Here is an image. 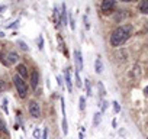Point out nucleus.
Returning a JSON list of instances; mask_svg holds the SVG:
<instances>
[{
	"instance_id": "f03ea898",
	"label": "nucleus",
	"mask_w": 148,
	"mask_h": 139,
	"mask_svg": "<svg viewBox=\"0 0 148 139\" xmlns=\"http://www.w3.org/2000/svg\"><path fill=\"white\" fill-rule=\"evenodd\" d=\"M13 84L16 87V91H18L19 97L21 99H26V96H28V86L23 81V78H21L19 76H15L13 77Z\"/></svg>"
},
{
	"instance_id": "6e6552de",
	"label": "nucleus",
	"mask_w": 148,
	"mask_h": 139,
	"mask_svg": "<svg viewBox=\"0 0 148 139\" xmlns=\"http://www.w3.org/2000/svg\"><path fill=\"white\" fill-rule=\"evenodd\" d=\"M16 70H18V76H19L21 78H26V77H28V70H26V67H25L23 64H19V65L16 67Z\"/></svg>"
},
{
	"instance_id": "20e7f679",
	"label": "nucleus",
	"mask_w": 148,
	"mask_h": 139,
	"mask_svg": "<svg viewBox=\"0 0 148 139\" xmlns=\"http://www.w3.org/2000/svg\"><path fill=\"white\" fill-rule=\"evenodd\" d=\"M115 6H116V2H115V0H103L100 9H102V12L109 13V12H112V10L115 9Z\"/></svg>"
},
{
	"instance_id": "c756f323",
	"label": "nucleus",
	"mask_w": 148,
	"mask_h": 139,
	"mask_svg": "<svg viewBox=\"0 0 148 139\" xmlns=\"http://www.w3.org/2000/svg\"><path fill=\"white\" fill-rule=\"evenodd\" d=\"M57 80H58V86H62V80H61V77H60V76L57 77Z\"/></svg>"
},
{
	"instance_id": "0eeeda50",
	"label": "nucleus",
	"mask_w": 148,
	"mask_h": 139,
	"mask_svg": "<svg viewBox=\"0 0 148 139\" xmlns=\"http://www.w3.org/2000/svg\"><path fill=\"white\" fill-rule=\"evenodd\" d=\"M38 81H39L38 71H36V70H32V73H31V87H32L34 90L38 87Z\"/></svg>"
},
{
	"instance_id": "4468645a",
	"label": "nucleus",
	"mask_w": 148,
	"mask_h": 139,
	"mask_svg": "<svg viewBox=\"0 0 148 139\" xmlns=\"http://www.w3.org/2000/svg\"><path fill=\"white\" fill-rule=\"evenodd\" d=\"M62 133H68V126H67V117H62Z\"/></svg>"
},
{
	"instance_id": "c85d7f7f",
	"label": "nucleus",
	"mask_w": 148,
	"mask_h": 139,
	"mask_svg": "<svg viewBox=\"0 0 148 139\" xmlns=\"http://www.w3.org/2000/svg\"><path fill=\"white\" fill-rule=\"evenodd\" d=\"M42 139H48V129L44 130V135H42Z\"/></svg>"
},
{
	"instance_id": "2eb2a0df",
	"label": "nucleus",
	"mask_w": 148,
	"mask_h": 139,
	"mask_svg": "<svg viewBox=\"0 0 148 139\" xmlns=\"http://www.w3.org/2000/svg\"><path fill=\"white\" fill-rule=\"evenodd\" d=\"M100 116H102L100 113H95V117H93V125L95 126H97L100 123Z\"/></svg>"
},
{
	"instance_id": "423d86ee",
	"label": "nucleus",
	"mask_w": 148,
	"mask_h": 139,
	"mask_svg": "<svg viewBox=\"0 0 148 139\" xmlns=\"http://www.w3.org/2000/svg\"><path fill=\"white\" fill-rule=\"evenodd\" d=\"M74 59H76V71H82L83 70V57H82V52L79 51V49H76L74 51Z\"/></svg>"
},
{
	"instance_id": "cd10ccee",
	"label": "nucleus",
	"mask_w": 148,
	"mask_h": 139,
	"mask_svg": "<svg viewBox=\"0 0 148 139\" xmlns=\"http://www.w3.org/2000/svg\"><path fill=\"white\" fill-rule=\"evenodd\" d=\"M84 28H86V29H89V28H90L89 20H87V16H84Z\"/></svg>"
},
{
	"instance_id": "f257e3e1",
	"label": "nucleus",
	"mask_w": 148,
	"mask_h": 139,
	"mask_svg": "<svg viewBox=\"0 0 148 139\" xmlns=\"http://www.w3.org/2000/svg\"><path fill=\"white\" fill-rule=\"evenodd\" d=\"M132 35V25H122L119 28H116L112 35H110V45L118 48L121 45H123Z\"/></svg>"
},
{
	"instance_id": "4be33fe9",
	"label": "nucleus",
	"mask_w": 148,
	"mask_h": 139,
	"mask_svg": "<svg viewBox=\"0 0 148 139\" xmlns=\"http://www.w3.org/2000/svg\"><path fill=\"white\" fill-rule=\"evenodd\" d=\"M2 109L5 110V113H8V100H6V99H5L3 103H2Z\"/></svg>"
},
{
	"instance_id": "9d476101",
	"label": "nucleus",
	"mask_w": 148,
	"mask_h": 139,
	"mask_svg": "<svg viewBox=\"0 0 148 139\" xmlns=\"http://www.w3.org/2000/svg\"><path fill=\"white\" fill-rule=\"evenodd\" d=\"M138 9H139L141 13L148 15V0H141L139 5H138Z\"/></svg>"
},
{
	"instance_id": "9b49d317",
	"label": "nucleus",
	"mask_w": 148,
	"mask_h": 139,
	"mask_svg": "<svg viewBox=\"0 0 148 139\" xmlns=\"http://www.w3.org/2000/svg\"><path fill=\"white\" fill-rule=\"evenodd\" d=\"M95 70H96V73H97V74H100V73L103 71V62H102L100 57H97L96 61H95Z\"/></svg>"
},
{
	"instance_id": "5701e85b",
	"label": "nucleus",
	"mask_w": 148,
	"mask_h": 139,
	"mask_svg": "<svg viewBox=\"0 0 148 139\" xmlns=\"http://www.w3.org/2000/svg\"><path fill=\"white\" fill-rule=\"evenodd\" d=\"M6 132V123L3 122V120H0V132Z\"/></svg>"
},
{
	"instance_id": "f8f14e48",
	"label": "nucleus",
	"mask_w": 148,
	"mask_h": 139,
	"mask_svg": "<svg viewBox=\"0 0 148 139\" xmlns=\"http://www.w3.org/2000/svg\"><path fill=\"white\" fill-rule=\"evenodd\" d=\"M54 22H55V26H60L61 23V13L58 12L57 7H54Z\"/></svg>"
},
{
	"instance_id": "39448f33",
	"label": "nucleus",
	"mask_w": 148,
	"mask_h": 139,
	"mask_svg": "<svg viewBox=\"0 0 148 139\" xmlns=\"http://www.w3.org/2000/svg\"><path fill=\"white\" fill-rule=\"evenodd\" d=\"M29 114L32 117H36V119L41 116V107H39V104L36 102H31L29 103Z\"/></svg>"
},
{
	"instance_id": "f3484780",
	"label": "nucleus",
	"mask_w": 148,
	"mask_h": 139,
	"mask_svg": "<svg viewBox=\"0 0 148 139\" xmlns=\"http://www.w3.org/2000/svg\"><path fill=\"white\" fill-rule=\"evenodd\" d=\"M86 91H87V96H92V86L89 80H86Z\"/></svg>"
},
{
	"instance_id": "393cba45",
	"label": "nucleus",
	"mask_w": 148,
	"mask_h": 139,
	"mask_svg": "<svg viewBox=\"0 0 148 139\" xmlns=\"http://www.w3.org/2000/svg\"><path fill=\"white\" fill-rule=\"evenodd\" d=\"M5 89H6V83H5L3 80H0V93H2Z\"/></svg>"
},
{
	"instance_id": "7ed1b4c3",
	"label": "nucleus",
	"mask_w": 148,
	"mask_h": 139,
	"mask_svg": "<svg viewBox=\"0 0 148 139\" xmlns=\"http://www.w3.org/2000/svg\"><path fill=\"white\" fill-rule=\"evenodd\" d=\"M18 59H19V55H18L16 52H5V54L0 55V61H2L6 67L13 65Z\"/></svg>"
},
{
	"instance_id": "6ab92c4d",
	"label": "nucleus",
	"mask_w": 148,
	"mask_h": 139,
	"mask_svg": "<svg viewBox=\"0 0 148 139\" xmlns=\"http://www.w3.org/2000/svg\"><path fill=\"white\" fill-rule=\"evenodd\" d=\"M76 84H77V87H82V80H80L79 71H76Z\"/></svg>"
},
{
	"instance_id": "412c9836",
	"label": "nucleus",
	"mask_w": 148,
	"mask_h": 139,
	"mask_svg": "<svg viewBox=\"0 0 148 139\" xmlns=\"http://www.w3.org/2000/svg\"><path fill=\"white\" fill-rule=\"evenodd\" d=\"M18 45L21 46V49H23V51H26L28 49V46H26V44L23 42V41H18Z\"/></svg>"
},
{
	"instance_id": "dca6fc26",
	"label": "nucleus",
	"mask_w": 148,
	"mask_h": 139,
	"mask_svg": "<svg viewBox=\"0 0 148 139\" xmlns=\"http://www.w3.org/2000/svg\"><path fill=\"white\" fill-rule=\"evenodd\" d=\"M97 87H99V91H100V97H103L105 94H106V90H105V87H103V84L99 81L97 83Z\"/></svg>"
},
{
	"instance_id": "ddd939ff",
	"label": "nucleus",
	"mask_w": 148,
	"mask_h": 139,
	"mask_svg": "<svg viewBox=\"0 0 148 139\" xmlns=\"http://www.w3.org/2000/svg\"><path fill=\"white\" fill-rule=\"evenodd\" d=\"M60 13H61V23L65 25V23H67V10H65V5L61 6V12H60Z\"/></svg>"
},
{
	"instance_id": "473e14b6",
	"label": "nucleus",
	"mask_w": 148,
	"mask_h": 139,
	"mask_svg": "<svg viewBox=\"0 0 148 139\" xmlns=\"http://www.w3.org/2000/svg\"><path fill=\"white\" fill-rule=\"evenodd\" d=\"M121 2H125V3H128V2H132V0H121Z\"/></svg>"
},
{
	"instance_id": "bb28decb",
	"label": "nucleus",
	"mask_w": 148,
	"mask_h": 139,
	"mask_svg": "<svg viewBox=\"0 0 148 139\" xmlns=\"http://www.w3.org/2000/svg\"><path fill=\"white\" fill-rule=\"evenodd\" d=\"M70 26H71V29L76 28V23H74V20H73V16H70Z\"/></svg>"
},
{
	"instance_id": "7c9ffc66",
	"label": "nucleus",
	"mask_w": 148,
	"mask_h": 139,
	"mask_svg": "<svg viewBox=\"0 0 148 139\" xmlns=\"http://www.w3.org/2000/svg\"><path fill=\"white\" fill-rule=\"evenodd\" d=\"M106 104H108L106 102H103V103H102V106H100V107H102V110H105V109H106Z\"/></svg>"
},
{
	"instance_id": "b1692460",
	"label": "nucleus",
	"mask_w": 148,
	"mask_h": 139,
	"mask_svg": "<svg viewBox=\"0 0 148 139\" xmlns=\"http://www.w3.org/2000/svg\"><path fill=\"white\" fill-rule=\"evenodd\" d=\"M113 107H115V113H119L121 112V107H119L118 102H113Z\"/></svg>"
},
{
	"instance_id": "72a5a7b5",
	"label": "nucleus",
	"mask_w": 148,
	"mask_h": 139,
	"mask_svg": "<svg viewBox=\"0 0 148 139\" xmlns=\"http://www.w3.org/2000/svg\"><path fill=\"white\" fill-rule=\"evenodd\" d=\"M2 10H5V6H0V12H2Z\"/></svg>"
},
{
	"instance_id": "a211bd4d",
	"label": "nucleus",
	"mask_w": 148,
	"mask_h": 139,
	"mask_svg": "<svg viewBox=\"0 0 148 139\" xmlns=\"http://www.w3.org/2000/svg\"><path fill=\"white\" fill-rule=\"evenodd\" d=\"M34 136H35V139H41V138H42L41 130H39V129H35V130H34Z\"/></svg>"
},
{
	"instance_id": "a878e982",
	"label": "nucleus",
	"mask_w": 148,
	"mask_h": 139,
	"mask_svg": "<svg viewBox=\"0 0 148 139\" xmlns=\"http://www.w3.org/2000/svg\"><path fill=\"white\" fill-rule=\"evenodd\" d=\"M38 45H39V49L44 48V46H42V45H44V39H42V36H39V39H38Z\"/></svg>"
},
{
	"instance_id": "2f4dec72",
	"label": "nucleus",
	"mask_w": 148,
	"mask_h": 139,
	"mask_svg": "<svg viewBox=\"0 0 148 139\" xmlns=\"http://www.w3.org/2000/svg\"><path fill=\"white\" fill-rule=\"evenodd\" d=\"M144 94L148 97V87H145V89H144Z\"/></svg>"
},
{
	"instance_id": "1a4fd4ad",
	"label": "nucleus",
	"mask_w": 148,
	"mask_h": 139,
	"mask_svg": "<svg viewBox=\"0 0 148 139\" xmlns=\"http://www.w3.org/2000/svg\"><path fill=\"white\" fill-rule=\"evenodd\" d=\"M64 77H65V83H67V89L71 93L73 91V83H71V77H70V68H67L64 71Z\"/></svg>"
},
{
	"instance_id": "aec40b11",
	"label": "nucleus",
	"mask_w": 148,
	"mask_h": 139,
	"mask_svg": "<svg viewBox=\"0 0 148 139\" xmlns=\"http://www.w3.org/2000/svg\"><path fill=\"white\" fill-rule=\"evenodd\" d=\"M84 103H86V99H84V97H80V110H82V112H83V110H84V107H86V104H84Z\"/></svg>"
}]
</instances>
